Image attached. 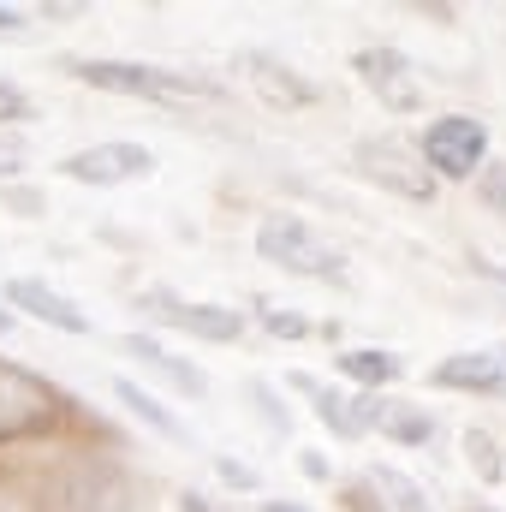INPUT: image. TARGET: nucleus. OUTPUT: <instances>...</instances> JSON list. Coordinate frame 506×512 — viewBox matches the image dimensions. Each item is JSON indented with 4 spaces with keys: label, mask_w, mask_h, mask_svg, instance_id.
Returning a JSON list of instances; mask_svg holds the SVG:
<instances>
[{
    "label": "nucleus",
    "mask_w": 506,
    "mask_h": 512,
    "mask_svg": "<svg viewBox=\"0 0 506 512\" xmlns=\"http://www.w3.org/2000/svg\"><path fill=\"white\" fill-rule=\"evenodd\" d=\"M334 364H340V376H352V382L370 387V393L405 376V358H399V352H381V346H352V352H340Z\"/></svg>",
    "instance_id": "nucleus-15"
},
{
    "label": "nucleus",
    "mask_w": 506,
    "mask_h": 512,
    "mask_svg": "<svg viewBox=\"0 0 506 512\" xmlns=\"http://www.w3.org/2000/svg\"><path fill=\"white\" fill-rule=\"evenodd\" d=\"M465 512H495V507H465Z\"/></svg>",
    "instance_id": "nucleus-32"
},
{
    "label": "nucleus",
    "mask_w": 506,
    "mask_h": 512,
    "mask_svg": "<svg viewBox=\"0 0 506 512\" xmlns=\"http://www.w3.org/2000/svg\"><path fill=\"white\" fill-rule=\"evenodd\" d=\"M137 310H149V316H155L161 328H173V334L215 340V346H227V340L245 334V310H233V304H203V298H179V292H161V286H149V292L137 298Z\"/></svg>",
    "instance_id": "nucleus-6"
},
{
    "label": "nucleus",
    "mask_w": 506,
    "mask_h": 512,
    "mask_svg": "<svg viewBox=\"0 0 506 512\" xmlns=\"http://www.w3.org/2000/svg\"><path fill=\"white\" fill-rule=\"evenodd\" d=\"M126 352L143 364V370H155V376H167V382L179 387V393H191V399H203L209 393V376L197 370V364H179L161 340H149V334H126Z\"/></svg>",
    "instance_id": "nucleus-14"
},
{
    "label": "nucleus",
    "mask_w": 506,
    "mask_h": 512,
    "mask_svg": "<svg viewBox=\"0 0 506 512\" xmlns=\"http://www.w3.org/2000/svg\"><path fill=\"white\" fill-rule=\"evenodd\" d=\"M370 489H376L381 501H393L387 512H435V501H429L405 471H393V465H376V471H370Z\"/></svg>",
    "instance_id": "nucleus-17"
},
{
    "label": "nucleus",
    "mask_w": 506,
    "mask_h": 512,
    "mask_svg": "<svg viewBox=\"0 0 506 512\" xmlns=\"http://www.w3.org/2000/svg\"><path fill=\"white\" fill-rule=\"evenodd\" d=\"M471 268H477V274H489V280H506V268H495L489 256H471Z\"/></svg>",
    "instance_id": "nucleus-29"
},
{
    "label": "nucleus",
    "mask_w": 506,
    "mask_h": 512,
    "mask_svg": "<svg viewBox=\"0 0 506 512\" xmlns=\"http://www.w3.org/2000/svg\"><path fill=\"white\" fill-rule=\"evenodd\" d=\"M179 512H227V507H215L209 495H197V489H185V495H179Z\"/></svg>",
    "instance_id": "nucleus-27"
},
{
    "label": "nucleus",
    "mask_w": 506,
    "mask_h": 512,
    "mask_svg": "<svg viewBox=\"0 0 506 512\" xmlns=\"http://www.w3.org/2000/svg\"><path fill=\"white\" fill-rule=\"evenodd\" d=\"M352 66H358V78H364V90L376 96L387 114H423V78L411 72V60L399 54V48H358L352 54Z\"/></svg>",
    "instance_id": "nucleus-7"
},
{
    "label": "nucleus",
    "mask_w": 506,
    "mask_h": 512,
    "mask_svg": "<svg viewBox=\"0 0 506 512\" xmlns=\"http://www.w3.org/2000/svg\"><path fill=\"white\" fill-rule=\"evenodd\" d=\"M114 399L126 405L131 417H143V423H149L155 435H167V441H191V429H185V423H179V417H173V411H167V405L155 399V393H143V387H137V382H126V376L114 382Z\"/></svg>",
    "instance_id": "nucleus-16"
},
{
    "label": "nucleus",
    "mask_w": 506,
    "mask_h": 512,
    "mask_svg": "<svg viewBox=\"0 0 506 512\" xmlns=\"http://www.w3.org/2000/svg\"><path fill=\"white\" fill-rule=\"evenodd\" d=\"M298 471H304L310 483H328V477H334V465H328L322 453H304V459H298Z\"/></svg>",
    "instance_id": "nucleus-26"
},
{
    "label": "nucleus",
    "mask_w": 506,
    "mask_h": 512,
    "mask_svg": "<svg viewBox=\"0 0 506 512\" xmlns=\"http://www.w3.org/2000/svg\"><path fill=\"white\" fill-rule=\"evenodd\" d=\"M417 155L429 167V179H477L489 161V126L471 114H441L417 137Z\"/></svg>",
    "instance_id": "nucleus-4"
},
{
    "label": "nucleus",
    "mask_w": 506,
    "mask_h": 512,
    "mask_svg": "<svg viewBox=\"0 0 506 512\" xmlns=\"http://www.w3.org/2000/svg\"><path fill=\"white\" fill-rule=\"evenodd\" d=\"M215 471H221V483H233V489H256V471L251 465H239V459H227V453L215 459Z\"/></svg>",
    "instance_id": "nucleus-25"
},
{
    "label": "nucleus",
    "mask_w": 506,
    "mask_h": 512,
    "mask_svg": "<svg viewBox=\"0 0 506 512\" xmlns=\"http://www.w3.org/2000/svg\"><path fill=\"white\" fill-rule=\"evenodd\" d=\"M12 30H24V12L18 6H0V36H12Z\"/></svg>",
    "instance_id": "nucleus-28"
},
{
    "label": "nucleus",
    "mask_w": 506,
    "mask_h": 512,
    "mask_svg": "<svg viewBox=\"0 0 506 512\" xmlns=\"http://www.w3.org/2000/svg\"><path fill=\"white\" fill-rule=\"evenodd\" d=\"M358 417H364V429H376V435L399 441V447H429V441L441 435L435 411H423V405H411V399H381V393H358Z\"/></svg>",
    "instance_id": "nucleus-11"
},
{
    "label": "nucleus",
    "mask_w": 506,
    "mask_h": 512,
    "mask_svg": "<svg viewBox=\"0 0 506 512\" xmlns=\"http://www.w3.org/2000/svg\"><path fill=\"white\" fill-rule=\"evenodd\" d=\"M251 399H256V405H262V417H268V423H274L280 435L292 429V411H286V405L274 399V387H268V382H251Z\"/></svg>",
    "instance_id": "nucleus-24"
},
{
    "label": "nucleus",
    "mask_w": 506,
    "mask_h": 512,
    "mask_svg": "<svg viewBox=\"0 0 506 512\" xmlns=\"http://www.w3.org/2000/svg\"><path fill=\"white\" fill-rule=\"evenodd\" d=\"M72 78L108 96H143V102H209L221 96L215 78L203 72H173V66H137V60H72Z\"/></svg>",
    "instance_id": "nucleus-1"
},
{
    "label": "nucleus",
    "mask_w": 506,
    "mask_h": 512,
    "mask_svg": "<svg viewBox=\"0 0 506 512\" xmlns=\"http://www.w3.org/2000/svg\"><path fill=\"white\" fill-rule=\"evenodd\" d=\"M12 322H18V316H12V310H0V334H12Z\"/></svg>",
    "instance_id": "nucleus-31"
},
{
    "label": "nucleus",
    "mask_w": 506,
    "mask_h": 512,
    "mask_svg": "<svg viewBox=\"0 0 506 512\" xmlns=\"http://www.w3.org/2000/svg\"><path fill=\"white\" fill-rule=\"evenodd\" d=\"M465 465H471L483 483H501L506 477V459H501V447H495L489 429H465Z\"/></svg>",
    "instance_id": "nucleus-18"
},
{
    "label": "nucleus",
    "mask_w": 506,
    "mask_h": 512,
    "mask_svg": "<svg viewBox=\"0 0 506 512\" xmlns=\"http://www.w3.org/2000/svg\"><path fill=\"white\" fill-rule=\"evenodd\" d=\"M477 197H483L489 209H506V161H483V173H477Z\"/></svg>",
    "instance_id": "nucleus-20"
},
{
    "label": "nucleus",
    "mask_w": 506,
    "mask_h": 512,
    "mask_svg": "<svg viewBox=\"0 0 506 512\" xmlns=\"http://www.w3.org/2000/svg\"><path fill=\"white\" fill-rule=\"evenodd\" d=\"M60 173H66V179H78V185H131V179H149V173H155V155H149L143 143L114 137V143L72 149V155L60 161Z\"/></svg>",
    "instance_id": "nucleus-8"
},
{
    "label": "nucleus",
    "mask_w": 506,
    "mask_h": 512,
    "mask_svg": "<svg viewBox=\"0 0 506 512\" xmlns=\"http://www.w3.org/2000/svg\"><path fill=\"white\" fill-rule=\"evenodd\" d=\"M239 66H245V78H251L256 96H262L268 108H280V114H292V108H316V102H322V90H316L298 66H286L280 54H268V48H245Z\"/></svg>",
    "instance_id": "nucleus-9"
},
{
    "label": "nucleus",
    "mask_w": 506,
    "mask_h": 512,
    "mask_svg": "<svg viewBox=\"0 0 506 512\" xmlns=\"http://www.w3.org/2000/svg\"><path fill=\"white\" fill-rule=\"evenodd\" d=\"M358 173L364 179H376L381 191H393V197H405V203H429L435 197V179H429V167H423V155H417V143L411 137H370V143H358Z\"/></svg>",
    "instance_id": "nucleus-5"
},
{
    "label": "nucleus",
    "mask_w": 506,
    "mask_h": 512,
    "mask_svg": "<svg viewBox=\"0 0 506 512\" xmlns=\"http://www.w3.org/2000/svg\"><path fill=\"white\" fill-rule=\"evenodd\" d=\"M30 114H36V102H30L18 84H6V78H0V131H18Z\"/></svg>",
    "instance_id": "nucleus-19"
},
{
    "label": "nucleus",
    "mask_w": 506,
    "mask_h": 512,
    "mask_svg": "<svg viewBox=\"0 0 506 512\" xmlns=\"http://www.w3.org/2000/svg\"><path fill=\"white\" fill-rule=\"evenodd\" d=\"M60 423H66V393L48 376L0 358V441H36L54 435Z\"/></svg>",
    "instance_id": "nucleus-3"
},
{
    "label": "nucleus",
    "mask_w": 506,
    "mask_h": 512,
    "mask_svg": "<svg viewBox=\"0 0 506 512\" xmlns=\"http://www.w3.org/2000/svg\"><path fill=\"white\" fill-rule=\"evenodd\" d=\"M256 256L274 262L280 274H298V280H346V251L328 245L304 215H262L256 227Z\"/></svg>",
    "instance_id": "nucleus-2"
},
{
    "label": "nucleus",
    "mask_w": 506,
    "mask_h": 512,
    "mask_svg": "<svg viewBox=\"0 0 506 512\" xmlns=\"http://www.w3.org/2000/svg\"><path fill=\"white\" fill-rule=\"evenodd\" d=\"M286 387H298V393L310 399V411H316V417H322V423H328V429H334L340 441H358V435H364L358 399H346L340 387H322L316 376H304V370H292V376H286Z\"/></svg>",
    "instance_id": "nucleus-13"
},
{
    "label": "nucleus",
    "mask_w": 506,
    "mask_h": 512,
    "mask_svg": "<svg viewBox=\"0 0 506 512\" xmlns=\"http://www.w3.org/2000/svg\"><path fill=\"white\" fill-rule=\"evenodd\" d=\"M429 387L506 399V346H483V352H453V358H441V364L429 370Z\"/></svg>",
    "instance_id": "nucleus-10"
},
{
    "label": "nucleus",
    "mask_w": 506,
    "mask_h": 512,
    "mask_svg": "<svg viewBox=\"0 0 506 512\" xmlns=\"http://www.w3.org/2000/svg\"><path fill=\"white\" fill-rule=\"evenodd\" d=\"M340 507H346V512H387V501L370 489V477H358V483H346V489H340Z\"/></svg>",
    "instance_id": "nucleus-21"
},
{
    "label": "nucleus",
    "mask_w": 506,
    "mask_h": 512,
    "mask_svg": "<svg viewBox=\"0 0 506 512\" xmlns=\"http://www.w3.org/2000/svg\"><path fill=\"white\" fill-rule=\"evenodd\" d=\"M262 512H304V507H292V501H262Z\"/></svg>",
    "instance_id": "nucleus-30"
},
{
    "label": "nucleus",
    "mask_w": 506,
    "mask_h": 512,
    "mask_svg": "<svg viewBox=\"0 0 506 512\" xmlns=\"http://www.w3.org/2000/svg\"><path fill=\"white\" fill-rule=\"evenodd\" d=\"M6 298H12V310H24V316H36L42 328H60V334H72V340H84L90 334V310H78L66 292H54L48 280H12L6 286Z\"/></svg>",
    "instance_id": "nucleus-12"
},
{
    "label": "nucleus",
    "mask_w": 506,
    "mask_h": 512,
    "mask_svg": "<svg viewBox=\"0 0 506 512\" xmlns=\"http://www.w3.org/2000/svg\"><path fill=\"white\" fill-rule=\"evenodd\" d=\"M24 161H30L24 137H18V131H0V179H18V173H24Z\"/></svg>",
    "instance_id": "nucleus-23"
},
{
    "label": "nucleus",
    "mask_w": 506,
    "mask_h": 512,
    "mask_svg": "<svg viewBox=\"0 0 506 512\" xmlns=\"http://www.w3.org/2000/svg\"><path fill=\"white\" fill-rule=\"evenodd\" d=\"M262 328H268L274 340H304V334H310V322L292 316V310H262Z\"/></svg>",
    "instance_id": "nucleus-22"
}]
</instances>
